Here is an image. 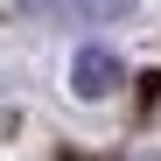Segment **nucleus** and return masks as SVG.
Instances as JSON below:
<instances>
[{"mask_svg":"<svg viewBox=\"0 0 161 161\" xmlns=\"http://www.w3.org/2000/svg\"><path fill=\"white\" fill-rule=\"evenodd\" d=\"M119 84H126V63L112 56V49H98V42L77 49V63H70V91L77 98H112Z\"/></svg>","mask_w":161,"mask_h":161,"instance_id":"1","label":"nucleus"},{"mask_svg":"<svg viewBox=\"0 0 161 161\" xmlns=\"http://www.w3.org/2000/svg\"><path fill=\"white\" fill-rule=\"evenodd\" d=\"M35 14H126V0H28Z\"/></svg>","mask_w":161,"mask_h":161,"instance_id":"2","label":"nucleus"}]
</instances>
